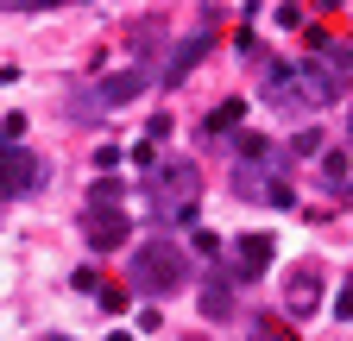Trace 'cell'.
Returning a JSON list of instances; mask_svg holds the SVG:
<instances>
[{"label":"cell","instance_id":"5b68a950","mask_svg":"<svg viewBox=\"0 0 353 341\" xmlns=\"http://www.w3.org/2000/svg\"><path fill=\"white\" fill-rule=\"evenodd\" d=\"M32 190H38V158L26 146H0V202L32 196Z\"/></svg>","mask_w":353,"mask_h":341},{"label":"cell","instance_id":"4fadbf2b","mask_svg":"<svg viewBox=\"0 0 353 341\" xmlns=\"http://www.w3.org/2000/svg\"><path fill=\"white\" fill-rule=\"evenodd\" d=\"M228 310H234V291L221 284V278H208V284H202V316H208V322H221Z\"/></svg>","mask_w":353,"mask_h":341},{"label":"cell","instance_id":"ba28073f","mask_svg":"<svg viewBox=\"0 0 353 341\" xmlns=\"http://www.w3.org/2000/svg\"><path fill=\"white\" fill-rule=\"evenodd\" d=\"M272 272V234H240L234 240V278H265Z\"/></svg>","mask_w":353,"mask_h":341},{"label":"cell","instance_id":"277c9868","mask_svg":"<svg viewBox=\"0 0 353 341\" xmlns=\"http://www.w3.org/2000/svg\"><path fill=\"white\" fill-rule=\"evenodd\" d=\"M290 70H296L303 108H328V101H341V95H347V76H341L328 57H303V64H290Z\"/></svg>","mask_w":353,"mask_h":341},{"label":"cell","instance_id":"8fae6325","mask_svg":"<svg viewBox=\"0 0 353 341\" xmlns=\"http://www.w3.org/2000/svg\"><path fill=\"white\" fill-rule=\"evenodd\" d=\"M284 304H290V316H309V310L322 304V272L316 266H296L284 278Z\"/></svg>","mask_w":353,"mask_h":341},{"label":"cell","instance_id":"9c48e42d","mask_svg":"<svg viewBox=\"0 0 353 341\" xmlns=\"http://www.w3.org/2000/svg\"><path fill=\"white\" fill-rule=\"evenodd\" d=\"M259 95L272 101V108H284V114H303V89H296V70L290 64H272V70H265Z\"/></svg>","mask_w":353,"mask_h":341},{"label":"cell","instance_id":"d6986e66","mask_svg":"<svg viewBox=\"0 0 353 341\" xmlns=\"http://www.w3.org/2000/svg\"><path fill=\"white\" fill-rule=\"evenodd\" d=\"M44 341H70V335H44Z\"/></svg>","mask_w":353,"mask_h":341},{"label":"cell","instance_id":"2e32d148","mask_svg":"<svg viewBox=\"0 0 353 341\" xmlns=\"http://www.w3.org/2000/svg\"><path fill=\"white\" fill-rule=\"evenodd\" d=\"M252 341H290V329H284L278 316H259V322H252Z\"/></svg>","mask_w":353,"mask_h":341},{"label":"cell","instance_id":"ac0fdd59","mask_svg":"<svg viewBox=\"0 0 353 341\" xmlns=\"http://www.w3.org/2000/svg\"><path fill=\"white\" fill-rule=\"evenodd\" d=\"M334 316H341V322H353V278L334 291Z\"/></svg>","mask_w":353,"mask_h":341},{"label":"cell","instance_id":"7a4b0ae2","mask_svg":"<svg viewBox=\"0 0 353 341\" xmlns=\"http://www.w3.org/2000/svg\"><path fill=\"white\" fill-rule=\"evenodd\" d=\"M196 196H202V177H196V164L190 158H164L152 164V177H145V208H152V222H190L196 215Z\"/></svg>","mask_w":353,"mask_h":341},{"label":"cell","instance_id":"9a60e30c","mask_svg":"<svg viewBox=\"0 0 353 341\" xmlns=\"http://www.w3.org/2000/svg\"><path fill=\"white\" fill-rule=\"evenodd\" d=\"M290 152H296V158H316V152H322V133H316V126H296Z\"/></svg>","mask_w":353,"mask_h":341},{"label":"cell","instance_id":"52a82bcc","mask_svg":"<svg viewBox=\"0 0 353 341\" xmlns=\"http://www.w3.org/2000/svg\"><path fill=\"white\" fill-rule=\"evenodd\" d=\"M208 51H214V26H202L196 38H183V45H176V51L164 57V82L176 89V82H183V76H190V70H196V64H202Z\"/></svg>","mask_w":353,"mask_h":341},{"label":"cell","instance_id":"ffe728a7","mask_svg":"<svg viewBox=\"0 0 353 341\" xmlns=\"http://www.w3.org/2000/svg\"><path fill=\"white\" fill-rule=\"evenodd\" d=\"M108 341H132V335H108Z\"/></svg>","mask_w":353,"mask_h":341},{"label":"cell","instance_id":"7c38bea8","mask_svg":"<svg viewBox=\"0 0 353 341\" xmlns=\"http://www.w3.org/2000/svg\"><path fill=\"white\" fill-rule=\"evenodd\" d=\"M240 120H246V101H240V95H228L221 108H208L202 133H208V139H234V133H240Z\"/></svg>","mask_w":353,"mask_h":341},{"label":"cell","instance_id":"3957f363","mask_svg":"<svg viewBox=\"0 0 353 341\" xmlns=\"http://www.w3.org/2000/svg\"><path fill=\"white\" fill-rule=\"evenodd\" d=\"M234 196L246 202H272V208H290V184H284V158L278 152H265V158H240L234 164Z\"/></svg>","mask_w":353,"mask_h":341},{"label":"cell","instance_id":"8992f818","mask_svg":"<svg viewBox=\"0 0 353 341\" xmlns=\"http://www.w3.org/2000/svg\"><path fill=\"white\" fill-rule=\"evenodd\" d=\"M126 208H82V240L95 246V253H114V246H126Z\"/></svg>","mask_w":353,"mask_h":341},{"label":"cell","instance_id":"5bb4252c","mask_svg":"<svg viewBox=\"0 0 353 341\" xmlns=\"http://www.w3.org/2000/svg\"><path fill=\"white\" fill-rule=\"evenodd\" d=\"M120 202H126L120 177H95V184H88V208H120Z\"/></svg>","mask_w":353,"mask_h":341},{"label":"cell","instance_id":"e0dca14e","mask_svg":"<svg viewBox=\"0 0 353 341\" xmlns=\"http://www.w3.org/2000/svg\"><path fill=\"white\" fill-rule=\"evenodd\" d=\"M70 284H76V291H88V297H101V272H95V266H82Z\"/></svg>","mask_w":353,"mask_h":341},{"label":"cell","instance_id":"6da1fadb","mask_svg":"<svg viewBox=\"0 0 353 341\" xmlns=\"http://www.w3.org/2000/svg\"><path fill=\"white\" fill-rule=\"evenodd\" d=\"M196 278L190 266V253L176 246V240H145V246H132V260H126V284L139 291V297H170V291H183Z\"/></svg>","mask_w":353,"mask_h":341},{"label":"cell","instance_id":"30bf717a","mask_svg":"<svg viewBox=\"0 0 353 341\" xmlns=\"http://www.w3.org/2000/svg\"><path fill=\"white\" fill-rule=\"evenodd\" d=\"M139 95H145V70H114V76L95 82V101L101 108H126V101H139Z\"/></svg>","mask_w":353,"mask_h":341}]
</instances>
